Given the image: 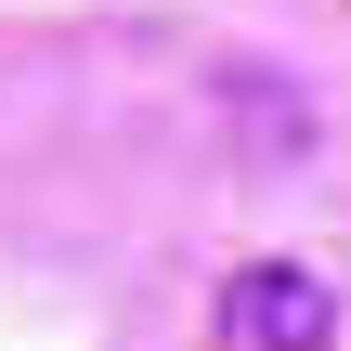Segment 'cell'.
Wrapping results in <instances>:
<instances>
[{
	"mask_svg": "<svg viewBox=\"0 0 351 351\" xmlns=\"http://www.w3.org/2000/svg\"><path fill=\"white\" fill-rule=\"evenodd\" d=\"M339 339V287L313 261H234L208 300V351H326Z\"/></svg>",
	"mask_w": 351,
	"mask_h": 351,
	"instance_id": "6da1fadb",
	"label": "cell"
},
{
	"mask_svg": "<svg viewBox=\"0 0 351 351\" xmlns=\"http://www.w3.org/2000/svg\"><path fill=\"white\" fill-rule=\"evenodd\" d=\"M234 130H247V156H300L313 143V104L287 91V78H261V65H221V91H208Z\"/></svg>",
	"mask_w": 351,
	"mask_h": 351,
	"instance_id": "7a4b0ae2",
	"label": "cell"
}]
</instances>
